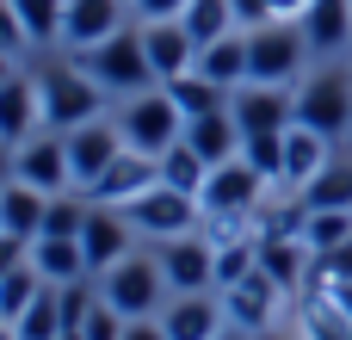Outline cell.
Wrapping results in <instances>:
<instances>
[{
  "mask_svg": "<svg viewBox=\"0 0 352 340\" xmlns=\"http://www.w3.org/2000/svg\"><path fill=\"white\" fill-rule=\"evenodd\" d=\"M37 99H43V130H74L87 118H105V87L80 62H43L37 68Z\"/></svg>",
  "mask_w": 352,
  "mask_h": 340,
  "instance_id": "obj_1",
  "label": "cell"
},
{
  "mask_svg": "<svg viewBox=\"0 0 352 340\" xmlns=\"http://www.w3.org/2000/svg\"><path fill=\"white\" fill-rule=\"evenodd\" d=\"M80 56V68L105 87V93H148V87H161L155 81V68H148V50H142V25H124V31H111L105 43H93V50H74Z\"/></svg>",
  "mask_w": 352,
  "mask_h": 340,
  "instance_id": "obj_2",
  "label": "cell"
},
{
  "mask_svg": "<svg viewBox=\"0 0 352 340\" xmlns=\"http://www.w3.org/2000/svg\"><path fill=\"white\" fill-rule=\"evenodd\" d=\"M118 130H124L130 149H142V155L161 161V155L186 136V111H179V99H173L167 87H148V93H130V99H124Z\"/></svg>",
  "mask_w": 352,
  "mask_h": 340,
  "instance_id": "obj_3",
  "label": "cell"
},
{
  "mask_svg": "<svg viewBox=\"0 0 352 340\" xmlns=\"http://www.w3.org/2000/svg\"><path fill=\"white\" fill-rule=\"evenodd\" d=\"M266 186H272V180H266L248 155H235V161H217V167H210V180H204L198 204H204V217H210V223H248V217H260Z\"/></svg>",
  "mask_w": 352,
  "mask_h": 340,
  "instance_id": "obj_4",
  "label": "cell"
},
{
  "mask_svg": "<svg viewBox=\"0 0 352 340\" xmlns=\"http://www.w3.org/2000/svg\"><path fill=\"white\" fill-rule=\"evenodd\" d=\"M309 56V37L303 25L291 19H266V25H248V81H266V87H285Z\"/></svg>",
  "mask_w": 352,
  "mask_h": 340,
  "instance_id": "obj_5",
  "label": "cell"
},
{
  "mask_svg": "<svg viewBox=\"0 0 352 340\" xmlns=\"http://www.w3.org/2000/svg\"><path fill=\"white\" fill-rule=\"evenodd\" d=\"M124 217L136 223V235H148V242H173V235H192V229L204 223V204H198L192 192H179V186L155 180L142 198H130V204H124Z\"/></svg>",
  "mask_w": 352,
  "mask_h": 340,
  "instance_id": "obj_6",
  "label": "cell"
},
{
  "mask_svg": "<svg viewBox=\"0 0 352 340\" xmlns=\"http://www.w3.org/2000/svg\"><path fill=\"white\" fill-rule=\"evenodd\" d=\"M99 279H105L99 297H105L111 310H124V316H155L161 297H173L161 260H142V254H124V260H118L111 273H99Z\"/></svg>",
  "mask_w": 352,
  "mask_h": 340,
  "instance_id": "obj_7",
  "label": "cell"
},
{
  "mask_svg": "<svg viewBox=\"0 0 352 340\" xmlns=\"http://www.w3.org/2000/svg\"><path fill=\"white\" fill-rule=\"evenodd\" d=\"M297 124H309L322 136H346L352 130V74H340V68L309 74L303 93H297Z\"/></svg>",
  "mask_w": 352,
  "mask_h": 340,
  "instance_id": "obj_8",
  "label": "cell"
},
{
  "mask_svg": "<svg viewBox=\"0 0 352 340\" xmlns=\"http://www.w3.org/2000/svg\"><path fill=\"white\" fill-rule=\"evenodd\" d=\"M12 180H25V186H37V192H68L74 186V167H68V136L62 130H37V136H25L19 149H12Z\"/></svg>",
  "mask_w": 352,
  "mask_h": 340,
  "instance_id": "obj_9",
  "label": "cell"
},
{
  "mask_svg": "<svg viewBox=\"0 0 352 340\" xmlns=\"http://www.w3.org/2000/svg\"><path fill=\"white\" fill-rule=\"evenodd\" d=\"M161 273H167V291L173 297H192V291H217V242L210 235H173L161 242Z\"/></svg>",
  "mask_w": 352,
  "mask_h": 340,
  "instance_id": "obj_10",
  "label": "cell"
},
{
  "mask_svg": "<svg viewBox=\"0 0 352 340\" xmlns=\"http://www.w3.org/2000/svg\"><path fill=\"white\" fill-rule=\"evenodd\" d=\"M229 111H235L241 136H285L297 124V99L285 87H266V81H241L229 93Z\"/></svg>",
  "mask_w": 352,
  "mask_h": 340,
  "instance_id": "obj_11",
  "label": "cell"
},
{
  "mask_svg": "<svg viewBox=\"0 0 352 340\" xmlns=\"http://www.w3.org/2000/svg\"><path fill=\"white\" fill-rule=\"evenodd\" d=\"M124 149H130V142H124L118 118H87V124H74V130H68V167H74V186L93 192L99 173H105Z\"/></svg>",
  "mask_w": 352,
  "mask_h": 340,
  "instance_id": "obj_12",
  "label": "cell"
},
{
  "mask_svg": "<svg viewBox=\"0 0 352 340\" xmlns=\"http://www.w3.org/2000/svg\"><path fill=\"white\" fill-rule=\"evenodd\" d=\"M130 217H124V204H99L93 198V211H87V223H80V248H87V273H111L124 254H130Z\"/></svg>",
  "mask_w": 352,
  "mask_h": 340,
  "instance_id": "obj_13",
  "label": "cell"
},
{
  "mask_svg": "<svg viewBox=\"0 0 352 340\" xmlns=\"http://www.w3.org/2000/svg\"><path fill=\"white\" fill-rule=\"evenodd\" d=\"M124 6H130V0H68V6H62V43H68V50H93V43H105L111 31L130 25Z\"/></svg>",
  "mask_w": 352,
  "mask_h": 340,
  "instance_id": "obj_14",
  "label": "cell"
},
{
  "mask_svg": "<svg viewBox=\"0 0 352 340\" xmlns=\"http://www.w3.org/2000/svg\"><path fill=\"white\" fill-rule=\"evenodd\" d=\"M142 50H148L155 81H173V74H186L198 62V43H192V31L179 19H142Z\"/></svg>",
  "mask_w": 352,
  "mask_h": 340,
  "instance_id": "obj_15",
  "label": "cell"
},
{
  "mask_svg": "<svg viewBox=\"0 0 352 340\" xmlns=\"http://www.w3.org/2000/svg\"><path fill=\"white\" fill-rule=\"evenodd\" d=\"M161 322H167V340H223L229 310L217 291H192V297H173L161 310Z\"/></svg>",
  "mask_w": 352,
  "mask_h": 340,
  "instance_id": "obj_16",
  "label": "cell"
},
{
  "mask_svg": "<svg viewBox=\"0 0 352 340\" xmlns=\"http://www.w3.org/2000/svg\"><path fill=\"white\" fill-rule=\"evenodd\" d=\"M155 180H161V161H155V155H142V149H124V155L99 173L93 198H99V204H130V198H142Z\"/></svg>",
  "mask_w": 352,
  "mask_h": 340,
  "instance_id": "obj_17",
  "label": "cell"
},
{
  "mask_svg": "<svg viewBox=\"0 0 352 340\" xmlns=\"http://www.w3.org/2000/svg\"><path fill=\"white\" fill-rule=\"evenodd\" d=\"M278 297H285V291H278V285H272V279L254 266L241 285H229V291H223V310H229V322H235V328H248V334H266V322H272Z\"/></svg>",
  "mask_w": 352,
  "mask_h": 340,
  "instance_id": "obj_18",
  "label": "cell"
},
{
  "mask_svg": "<svg viewBox=\"0 0 352 340\" xmlns=\"http://www.w3.org/2000/svg\"><path fill=\"white\" fill-rule=\"evenodd\" d=\"M297 25L309 37V56H340L352 43V0H309Z\"/></svg>",
  "mask_w": 352,
  "mask_h": 340,
  "instance_id": "obj_19",
  "label": "cell"
},
{
  "mask_svg": "<svg viewBox=\"0 0 352 340\" xmlns=\"http://www.w3.org/2000/svg\"><path fill=\"white\" fill-rule=\"evenodd\" d=\"M43 130V99H37V81H6L0 87V142H25V136H37Z\"/></svg>",
  "mask_w": 352,
  "mask_h": 340,
  "instance_id": "obj_20",
  "label": "cell"
},
{
  "mask_svg": "<svg viewBox=\"0 0 352 340\" xmlns=\"http://www.w3.org/2000/svg\"><path fill=\"white\" fill-rule=\"evenodd\" d=\"M328 142H334V136H322V130H309V124H291V130H285V180H278V186L303 192V186L328 167Z\"/></svg>",
  "mask_w": 352,
  "mask_h": 340,
  "instance_id": "obj_21",
  "label": "cell"
},
{
  "mask_svg": "<svg viewBox=\"0 0 352 340\" xmlns=\"http://www.w3.org/2000/svg\"><path fill=\"white\" fill-rule=\"evenodd\" d=\"M43 211H50V192H37V186H25V180H0V229H6V235L37 242V235H43Z\"/></svg>",
  "mask_w": 352,
  "mask_h": 340,
  "instance_id": "obj_22",
  "label": "cell"
},
{
  "mask_svg": "<svg viewBox=\"0 0 352 340\" xmlns=\"http://www.w3.org/2000/svg\"><path fill=\"white\" fill-rule=\"evenodd\" d=\"M31 266L43 273V285L93 279V273H87V248H80V235H37V242H31Z\"/></svg>",
  "mask_w": 352,
  "mask_h": 340,
  "instance_id": "obj_23",
  "label": "cell"
},
{
  "mask_svg": "<svg viewBox=\"0 0 352 340\" xmlns=\"http://www.w3.org/2000/svg\"><path fill=\"white\" fill-rule=\"evenodd\" d=\"M186 142L217 167V161H235L241 155V124H235V111L223 105V111H204V118H186Z\"/></svg>",
  "mask_w": 352,
  "mask_h": 340,
  "instance_id": "obj_24",
  "label": "cell"
},
{
  "mask_svg": "<svg viewBox=\"0 0 352 340\" xmlns=\"http://www.w3.org/2000/svg\"><path fill=\"white\" fill-rule=\"evenodd\" d=\"M192 68H204V74H210L217 87H241V81H248V31L235 25L229 37H217V43H204Z\"/></svg>",
  "mask_w": 352,
  "mask_h": 340,
  "instance_id": "obj_25",
  "label": "cell"
},
{
  "mask_svg": "<svg viewBox=\"0 0 352 340\" xmlns=\"http://www.w3.org/2000/svg\"><path fill=\"white\" fill-rule=\"evenodd\" d=\"M161 87H167V93L179 99V111H186V118L223 111V105H229V93H235V87H217V81H210L204 68H186V74H173V81H161Z\"/></svg>",
  "mask_w": 352,
  "mask_h": 340,
  "instance_id": "obj_26",
  "label": "cell"
},
{
  "mask_svg": "<svg viewBox=\"0 0 352 340\" xmlns=\"http://www.w3.org/2000/svg\"><path fill=\"white\" fill-rule=\"evenodd\" d=\"M303 211H352V161H328L303 192H297Z\"/></svg>",
  "mask_w": 352,
  "mask_h": 340,
  "instance_id": "obj_27",
  "label": "cell"
},
{
  "mask_svg": "<svg viewBox=\"0 0 352 340\" xmlns=\"http://www.w3.org/2000/svg\"><path fill=\"white\" fill-rule=\"evenodd\" d=\"M179 25L192 31V43L204 50V43H217V37H229L235 31V0H192L186 12H179Z\"/></svg>",
  "mask_w": 352,
  "mask_h": 340,
  "instance_id": "obj_28",
  "label": "cell"
},
{
  "mask_svg": "<svg viewBox=\"0 0 352 340\" xmlns=\"http://www.w3.org/2000/svg\"><path fill=\"white\" fill-rule=\"evenodd\" d=\"M12 328H19V340H62V334H68V322H62V291H56V285H43V291H37V304H31Z\"/></svg>",
  "mask_w": 352,
  "mask_h": 340,
  "instance_id": "obj_29",
  "label": "cell"
},
{
  "mask_svg": "<svg viewBox=\"0 0 352 340\" xmlns=\"http://www.w3.org/2000/svg\"><path fill=\"white\" fill-rule=\"evenodd\" d=\"M161 180L198 198V192H204V180H210V161H204V155H198V149H192V142L179 136V142H173V149L161 155Z\"/></svg>",
  "mask_w": 352,
  "mask_h": 340,
  "instance_id": "obj_30",
  "label": "cell"
},
{
  "mask_svg": "<svg viewBox=\"0 0 352 340\" xmlns=\"http://www.w3.org/2000/svg\"><path fill=\"white\" fill-rule=\"evenodd\" d=\"M37 291H43V273H37L31 260H25L19 273H6V279H0V322H19V316L37 304Z\"/></svg>",
  "mask_w": 352,
  "mask_h": 340,
  "instance_id": "obj_31",
  "label": "cell"
},
{
  "mask_svg": "<svg viewBox=\"0 0 352 340\" xmlns=\"http://www.w3.org/2000/svg\"><path fill=\"white\" fill-rule=\"evenodd\" d=\"M19 6V25L31 43H62V6L68 0H12Z\"/></svg>",
  "mask_w": 352,
  "mask_h": 340,
  "instance_id": "obj_32",
  "label": "cell"
},
{
  "mask_svg": "<svg viewBox=\"0 0 352 340\" xmlns=\"http://www.w3.org/2000/svg\"><path fill=\"white\" fill-rule=\"evenodd\" d=\"M352 235V211H303V242L309 254H328Z\"/></svg>",
  "mask_w": 352,
  "mask_h": 340,
  "instance_id": "obj_33",
  "label": "cell"
},
{
  "mask_svg": "<svg viewBox=\"0 0 352 340\" xmlns=\"http://www.w3.org/2000/svg\"><path fill=\"white\" fill-rule=\"evenodd\" d=\"M87 211L93 204H74V198H50V211H43V235H80V223H87Z\"/></svg>",
  "mask_w": 352,
  "mask_h": 340,
  "instance_id": "obj_34",
  "label": "cell"
},
{
  "mask_svg": "<svg viewBox=\"0 0 352 340\" xmlns=\"http://www.w3.org/2000/svg\"><path fill=\"white\" fill-rule=\"evenodd\" d=\"M124 328H130V316H124V310H111L105 297H99V304H93V316L80 322V334H87V340H124Z\"/></svg>",
  "mask_w": 352,
  "mask_h": 340,
  "instance_id": "obj_35",
  "label": "cell"
},
{
  "mask_svg": "<svg viewBox=\"0 0 352 340\" xmlns=\"http://www.w3.org/2000/svg\"><path fill=\"white\" fill-rule=\"evenodd\" d=\"M322 285H346L352 279V235L340 242V248H328V254H316V266H309Z\"/></svg>",
  "mask_w": 352,
  "mask_h": 340,
  "instance_id": "obj_36",
  "label": "cell"
},
{
  "mask_svg": "<svg viewBox=\"0 0 352 340\" xmlns=\"http://www.w3.org/2000/svg\"><path fill=\"white\" fill-rule=\"evenodd\" d=\"M87 285H93V279H74V285H56V291H62V322H68V328H80V322L93 316V291H87Z\"/></svg>",
  "mask_w": 352,
  "mask_h": 340,
  "instance_id": "obj_37",
  "label": "cell"
},
{
  "mask_svg": "<svg viewBox=\"0 0 352 340\" xmlns=\"http://www.w3.org/2000/svg\"><path fill=\"white\" fill-rule=\"evenodd\" d=\"M25 43H31V37H25V25H19V6H12V0H0V50H12V56H19Z\"/></svg>",
  "mask_w": 352,
  "mask_h": 340,
  "instance_id": "obj_38",
  "label": "cell"
},
{
  "mask_svg": "<svg viewBox=\"0 0 352 340\" xmlns=\"http://www.w3.org/2000/svg\"><path fill=\"white\" fill-rule=\"evenodd\" d=\"M25 260H31V242H25V235H6V229H0V279H6V273H19Z\"/></svg>",
  "mask_w": 352,
  "mask_h": 340,
  "instance_id": "obj_39",
  "label": "cell"
},
{
  "mask_svg": "<svg viewBox=\"0 0 352 340\" xmlns=\"http://www.w3.org/2000/svg\"><path fill=\"white\" fill-rule=\"evenodd\" d=\"M130 6H136V19H179L192 0H130Z\"/></svg>",
  "mask_w": 352,
  "mask_h": 340,
  "instance_id": "obj_40",
  "label": "cell"
},
{
  "mask_svg": "<svg viewBox=\"0 0 352 340\" xmlns=\"http://www.w3.org/2000/svg\"><path fill=\"white\" fill-rule=\"evenodd\" d=\"M124 340H167V322H161V316H130Z\"/></svg>",
  "mask_w": 352,
  "mask_h": 340,
  "instance_id": "obj_41",
  "label": "cell"
},
{
  "mask_svg": "<svg viewBox=\"0 0 352 340\" xmlns=\"http://www.w3.org/2000/svg\"><path fill=\"white\" fill-rule=\"evenodd\" d=\"M235 19H248V25H266V19H272V6H266V0H235Z\"/></svg>",
  "mask_w": 352,
  "mask_h": 340,
  "instance_id": "obj_42",
  "label": "cell"
},
{
  "mask_svg": "<svg viewBox=\"0 0 352 340\" xmlns=\"http://www.w3.org/2000/svg\"><path fill=\"white\" fill-rule=\"evenodd\" d=\"M266 6H272V19H303L309 0H266Z\"/></svg>",
  "mask_w": 352,
  "mask_h": 340,
  "instance_id": "obj_43",
  "label": "cell"
},
{
  "mask_svg": "<svg viewBox=\"0 0 352 340\" xmlns=\"http://www.w3.org/2000/svg\"><path fill=\"white\" fill-rule=\"evenodd\" d=\"M328 297L340 304V316H346V322H352V279H346V285H328Z\"/></svg>",
  "mask_w": 352,
  "mask_h": 340,
  "instance_id": "obj_44",
  "label": "cell"
},
{
  "mask_svg": "<svg viewBox=\"0 0 352 340\" xmlns=\"http://www.w3.org/2000/svg\"><path fill=\"white\" fill-rule=\"evenodd\" d=\"M12 81V50H0V87Z\"/></svg>",
  "mask_w": 352,
  "mask_h": 340,
  "instance_id": "obj_45",
  "label": "cell"
},
{
  "mask_svg": "<svg viewBox=\"0 0 352 340\" xmlns=\"http://www.w3.org/2000/svg\"><path fill=\"white\" fill-rule=\"evenodd\" d=\"M0 340H19V328H12V322H0Z\"/></svg>",
  "mask_w": 352,
  "mask_h": 340,
  "instance_id": "obj_46",
  "label": "cell"
},
{
  "mask_svg": "<svg viewBox=\"0 0 352 340\" xmlns=\"http://www.w3.org/2000/svg\"><path fill=\"white\" fill-rule=\"evenodd\" d=\"M62 340H87V334H80V328H68V334H62Z\"/></svg>",
  "mask_w": 352,
  "mask_h": 340,
  "instance_id": "obj_47",
  "label": "cell"
}]
</instances>
